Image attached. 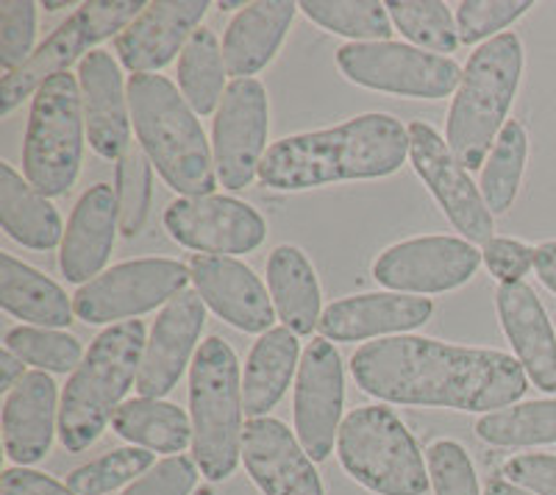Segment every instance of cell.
Listing matches in <instances>:
<instances>
[{
	"mask_svg": "<svg viewBox=\"0 0 556 495\" xmlns=\"http://www.w3.org/2000/svg\"><path fill=\"white\" fill-rule=\"evenodd\" d=\"M84 103L78 78L62 73L31 98L23 176L45 198H59L76 185L84 156Z\"/></svg>",
	"mask_w": 556,
	"mask_h": 495,
	"instance_id": "cell-8",
	"label": "cell"
},
{
	"mask_svg": "<svg viewBox=\"0 0 556 495\" xmlns=\"http://www.w3.org/2000/svg\"><path fill=\"white\" fill-rule=\"evenodd\" d=\"M112 429L114 434L146 452L181 454L192 443L190 415L159 398L123 401L112 418Z\"/></svg>",
	"mask_w": 556,
	"mask_h": 495,
	"instance_id": "cell-31",
	"label": "cell"
},
{
	"mask_svg": "<svg viewBox=\"0 0 556 495\" xmlns=\"http://www.w3.org/2000/svg\"><path fill=\"white\" fill-rule=\"evenodd\" d=\"M267 292L276 318L292 334L306 337L320 326V284L309 256L295 245H278L267 259Z\"/></svg>",
	"mask_w": 556,
	"mask_h": 495,
	"instance_id": "cell-27",
	"label": "cell"
},
{
	"mask_svg": "<svg viewBox=\"0 0 556 495\" xmlns=\"http://www.w3.org/2000/svg\"><path fill=\"white\" fill-rule=\"evenodd\" d=\"M0 223L14 242L31 251H51L64 240L56 206L7 162H0Z\"/></svg>",
	"mask_w": 556,
	"mask_h": 495,
	"instance_id": "cell-30",
	"label": "cell"
},
{
	"mask_svg": "<svg viewBox=\"0 0 556 495\" xmlns=\"http://www.w3.org/2000/svg\"><path fill=\"white\" fill-rule=\"evenodd\" d=\"M190 276L203 304L228 326L245 334H265L273 329L276 309L270 292L245 262L235 256L195 254L190 259Z\"/></svg>",
	"mask_w": 556,
	"mask_h": 495,
	"instance_id": "cell-19",
	"label": "cell"
},
{
	"mask_svg": "<svg viewBox=\"0 0 556 495\" xmlns=\"http://www.w3.org/2000/svg\"><path fill=\"white\" fill-rule=\"evenodd\" d=\"M534 270H538L540 281L556 295V240L534 248Z\"/></svg>",
	"mask_w": 556,
	"mask_h": 495,
	"instance_id": "cell-47",
	"label": "cell"
},
{
	"mask_svg": "<svg viewBox=\"0 0 556 495\" xmlns=\"http://www.w3.org/2000/svg\"><path fill=\"white\" fill-rule=\"evenodd\" d=\"M345 404V370L342 356L326 337L306 345L295 379V437L301 440L312 462H323L340 434Z\"/></svg>",
	"mask_w": 556,
	"mask_h": 495,
	"instance_id": "cell-16",
	"label": "cell"
},
{
	"mask_svg": "<svg viewBox=\"0 0 556 495\" xmlns=\"http://www.w3.org/2000/svg\"><path fill=\"white\" fill-rule=\"evenodd\" d=\"M203 326H206V304L195 290L178 292L176 299L159 312L142 363H139L137 384H134L139 398L162 401L176 390L187 365H192L190 359H195L192 354H198L195 345L201 340Z\"/></svg>",
	"mask_w": 556,
	"mask_h": 495,
	"instance_id": "cell-17",
	"label": "cell"
},
{
	"mask_svg": "<svg viewBox=\"0 0 556 495\" xmlns=\"http://www.w3.org/2000/svg\"><path fill=\"white\" fill-rule=\"evenodd\" d=\"M351 373L362 393L406 407L498 412L526 393V370L504 351L415 334L365 343L351 356Z\"/></svg>",
	"mask_w": 556,
	"mask_h": 495,
	"instance_id": "cell-1",
	"label": "cell"
},
{
	"mask_svg": "<svg viewBox=\"0 0 556 495\" xmlns=\"http://www.w3.org/2000/svg\"><path fill=\"white\" fill-rule=\"evenodd\" d=\"M206 0H156L114 37V53L128 73H156L184 53L206 17Z\"/></svg>",
	"mask_w": 556,
	"mask_h": 495,
	"instance_id": "cell-20",
	"label": "cell"
},
{
	"mask_svg": "<svg viewBox=\"0 0 556 495\" xmlns=\"http://www.w3.org/2000/svg\"><path fill=\"white\" fill-rule=\"evenodd\" d=\"M337 67L356 87L426 101L448 98L462 81L454 59L404 42H348L337 51Z\"/></svg>",
	"mask_w": 556,
	"mask_h": 495,
	"instance_id": "cell-10",
	"label": "cell"
},
{
	"mask_svg": "<svg viewBox=\"0 0 556 495\" xmlns=\"http://www.w3.org/2000/svg\"><path fill=\"white\" fill-rule=\"evenodd\" d=\"M481 259L479 248L459 237H415L381 251L374 262V279L401 295H434L468 284Z\"/></svg>",
	"mask_w": 556,
	"mask_h": 495,
	"instance_id": "cell-13",
	"label": "cell"
},
{
	"mask_svg": "<svg viewBox=\"0 0 556 495\" xmlns=\"http://www.w3.org/2000/svg\"><path fill=\"white\" fill-rule=\"evenodd\" d=\"M0 495H78L67 484L31 468H7L0 477Z\"/></svg>",
	"mask_w": 556,
	"mask_h": 495,
	"instance_id": "cell-46",
	"label": "cell"
},
{
	"mask_svg": "<svg viewBox=\"0 0 556 495\" xmlns=\"http://www.w3.org/2000/svg\"><path fill=\"white\" fill-rule=\"evenodd\" d=\"M23 376H26V363H23L20 356H14L9 348L0 351V390H3V393H12L14 384H17Z\"/></svg>",
	"mask_w": 556,
	"mask_h": 495,
	"instance_id": "cell-48",
	"label": "cell"
},
{
	"mask_svg": "<svg viewBox=\"0 0 556 495\" xmlns=\"http://www.w3.org/2000/svg\"><path fill=\"white\" fill-rule=\"evenodd\" d=\"M226 62L215 31L198 28L178 56V89L195 115H212L226 96Z\"/></svg>",
	"mask_w": 556,
	"mask_h": 495,
	"instance_id": "cell-32",
	"label": "cell"
},
{
	"mask_svg": "<svg viewBox=\"0 0 556 495\" xmlns=\"http://www.w3.org/2000/svg\"><path fill=\"white\" fill-rule=\"evenodd\" d=\"M3 348H9L23 363L45 370V373H70L84 359L78 337L56 329H39V326H17V329H12L7 334Z\"/></svg>",
	"mask_w": 556,
	"mask_h": 495,
	"instance_id": "cell-38",
	"label": "cell"
},
{
	"mask_svg": "<svg viewBox=\"0 0 556 495\" xmlns=\"http://www.w3.org/2000/svg\"><path fill=\"white\" fill-rule=\"evenodd\" d=\"M298 365H301L298 334L285 326L265 331L253 343L242 373V407L248 418H267V412L285 398Z\"/></svg>",
	"mask_w": 556,
	"mask_h": 495,
	"instance_id": "cell-28",
	"label": "cell"
},
{
	"mask_svg": "<svg viewBox=\"0 0 556 495\" xmlns=\"http://www.w3.org/2000/svg\"><path fill=\"white\" fill-rule=\"evenodd\" d=\"M192 281L190 267L178 259H134L109 267L106 274L78 287L73 295L76 318L103 326L146 315L156 306L170 304Z\"/></svg>",
	"mask_w": 556,
	"mask_h": 495,
	"instance_id": "cell-11",
	"label": "cell"
},
{
	"mask_svg": "<svg viewBox=\"0 0 556 495\" xmlns=\"http://www.w3.org/2000/svg\"><path fill=\"white\" fill-rule=\"evenodd\" d=\"M0 306L26 323L56 331L67 329L76 315L73 301L56 281L12 254H0Z\"/></svg>",
	"mask_w": 556,
	"mask_h": 495,
	"instance_id": "cell-29",
	"label": "cell"
},
{
	"mask_svg": "<svg viewBox=\"0 0 556 495\" xmlns=\"http://www.w3.org/2000/svg\"><path fill=\"white\" fill-rule=\"evenodd\" d=\"M117 231H121V217H117L114 187H89L73 206V215L64 229L62 251H59V267L64 279L81 287L98 279L112 256Z\"/></svg>",
	"mask_w": 556,
	"mask_h": 495,
	"instance_id": "cell-23",
	"label": "cell"
},
{
	"mask_svg": "<svg viewBox=\"0 0 556 495\" xmlns=\"http://www.w3.org/2000/svg\"><path fill=\"white\" fill-rule=\"evenodd\" d=\"M426 468L434 495H481L473 462L454 440H434L426 448Z\"/></svg>",
	"mask_w": 556,
	"mask_h": 495,
	"instance_id": "cell-42",
	"label": "cell"
},
{
	"mask_svg": "<svg viewBox=\"0 0 556 495\" xmlns=\"http://www.w3.org/2000/svg\"><path fill=\"white\" fill-rule=\"evenodd\" d=\"M114 192H117L121 234L131 240V237H137L139 231L146 229L153 198V165L139 142H131L126 148V153L117 160Z\"/></svg>",
	"mask_w": 556,
	"mask_h": 495,
	"instance_id": "cell-37",
	"label": "cell"
},
{
	"mask_svg": "<svg viewBox=\"0 0 556 495\" xmlns=\"http://www.w3.org/2000/svg\"><path fill=\"white\" fill-rule=\"evenodd\" d=\"M195 462L176 454V457L162 459L151 470H146L137 482L123 490V495H190L195 490Z\"/></svg>",
	"mask_w": 556,
	"mask_h": 495,
	"instance_id": "cell-43",
	"label": "cell"
},
{
	"mask_svg": "<svg viewBox=\"0 0 556 495\" xmlns=\"http://www.w3.org/2000/svg\"><path fill=\"white\" fill-rule=\"evenodd\" d=\"M298 14L292 0H260L248 3L223 34V62L228 76L251 78L276 59L278 48Z\"/></svg>",
	"mask_w": 556,
	"mask_h": 495,
	"instance_id": "cell-26",
	"label": "cell"
},
{
	"mask_svg": "<svg viewBox=\"0 0 556 495\" xmlns=\"http://www.w3.org/2000/svg\"><path fill=\"white\" fill-rule=\"evenodd\" d=\"M484 495H534L529 490L518 487V484L506 482V479H493V482H486Z\"/></svg>",
	"mask_w": 556,
	"mask_h": 495,
	"instance_id": "cell-49",
	"label": "cell"
},
{
	"mask_svg": "<svg viewBox=\"0 0 556 495\" xmlns=\"http://www.w3.org/2000/svg\"><path fill=\"white\" fill-rule=\"evenodd\" d=\"M523 76V45L513 31L476 48L462 71L459 89L448 112L451 153L465 170H481L493 151L498 134L504 131L506 115L518 96Z\"/></svg>",
	"mask_w": 556,
	"mask_h": 495,
	"instance_id": "cell-5",
	"label": "cell"
},
{
	"mask_svg": "<svg viewBox=\"0 0 556 495\" xmlns=\"http://www.w3.org/2000/svg\"><path fill=\"white\" fill-rule=\"evenodd\" d=\"M128 109L137 142L170 190L184 198L215 195V153L181 89L159 73L128 78Z\"/></svg>",
	"mask_w": 556,
	"mask_h": 495,
	"instance_id": "cell-3",
	"label": "cell"
},
{
	"mask_svg": "<svg viewBox=\"0 0 556 495\" xmlns=\"http://www.w3.org/2000/svg\"><path fill=\"white\" fill-rule=\"evenodd\" d=\"M434 315L431 299H412L401 292H365L334 301L323 312L320 334L334 343H362L381 334L420 329Z\"/></svg>",
	"mask_w": 556,
	"mask_h": 495,
	"instance_id": "cell-22",
	"label": "cell"
},
{
	"mask_svg": "<svg viewBox=\"0 0 556 495\" xmlns=\"http://www.w3.org/2000/svg\"><path fill=\"white\" fill-rule=\"evenodd\" d=\"M486 270L501 281V284H515L523 281V276L534 267V248H529L520 240H509V237H493L486 242L484 251Z\"/></svg>",
	"mask_w": 556,
	"mask_h": 495,
	"instance_id": "cell-44",
	"label": "cell"
},
{
	"mask_svg": "<svg viewBox=\"0 0 556 495\" xmlns=\"http://www.w3.org/2000/svg\"><path fill=\"white\" fill-rule=\"evenodd\" d=\"M153 454L137 445L114 448L96 462L81 465L67 477V487L78 495H106L128 482H137L146 470L153 468Z\"/></svg>",
	"mask_w": 556,
	"mask_h": 495,
	"instance_id": "cell-39",
	"label": "cell"
},
{
	"mask_svg": "<svg viewBox=\"0 0 556 495\" xmlns=\"http://www.w3.org/2000/svg\"><path fill=\"white\" fill-rule=\"evenodd\" d=\"M409 160L417 176L424 178V185L437 198L440 210L454 223V229L465 234V240L481 245L493 240V212L486 210L484 195L470 181L468 170L456 162L448 142L429 123L415 120L409 126Z\"/></svg>",
	"mask_w": 556,
	"mask_h": 495,
	"instance_id": "cell-14",
	"label": "cell"
},
{
	"mask_svg": "<svg viewBox=\"0 0 556 495\" xmlns=\"http://www.w3.org/2000/svg\"><path fill=\"white\" fill-rule=\"evenodd\" d=\"M409 156V128L370 112L323 131L292 134L267 148L260 181L270 190L301 192L337 181L384 178Z\"/></svg>",
	"mask_w": 556,
	"mask_h": 495,
	"instance_id": "cell-2",
	"label": "cell"
},
{
	"mask_svg": "<svg viewBox=\"0 0 556 495\" xmlns=\"http://www.w3.org/2000/svg\"><path fill=\"white\" fill-rule=\"evenodd\" d=\"M267 89L256 78H235L215 112L212 153H215L217 181L226 190L240 192L260 176L267 153L270 126Z\"/></svg>",
	"mask_w": 556,
	"mask_h": 495,
	"instance_id": "cell-12",
	"label": "cell"
},
{
	"mask_svg": "<svg viewBox=\"0 0 556 495\" xmlns=\"http://www.w3.org/2000/svg\"><path fill=\"white\" fill-rule=\"evenodd\" d=\"M248 3H242V0H220V3H217V9H223V12H231V9H245Z\"/></svg>",
	"mask_w": 556,
	"mask_h": 495,
	"instance_id": "cell-50",
	"label": "cell"
},
{
	"mask_svg": "<svg viewBox=\"0 0 556 495\" xmlns=\"http://www.w3.org/2000/svg\"><path fill=\"white\" fill-rule=\"evenodd\" d=\"M146 343L142 320L114 323L92 340L59 404V440L70 454L87 452L112 423L121 401L137 384Z\"/></svg>",
	"mask_w": 556,
	"mask_h": 495,
	"instance_id": "cell-4",
	"label": "cell"
},
{
	"mask_svg": "<svg viewBox=\"0 0 556 495\" xmlns=\"http://www.w3.org/2000/svg\"><path fill=\"white\" fill-rule=\"evenodd\" d=\"M495 309L526 376L543 393H556V334L538 292L526 281L501 284L495 292Z\"/></svg>",
	"mask_w": 556,
	"mask_h": 495,
	"instance_id": "cell-25",
	"label": "cell"
},
{
	"mask_svg": "<svg viewBox=\"0 0 556 495\" xmlns=\"http://www.w3.org/2000/svg\"><path fill=\"white\" fill-rule=\"evenodd\" d=\"M37 37V3L7 0L0 3V67L12 76L34 56Z\"/></svg>",
	"mask_w": 556,
	"mask_h": 495,
	"instance_id": "cell-40",
	"label": "cell"
},
{
	"mask_svg": "<svg viewBox=\"0 0 556 495\" xmlns=\"http://www.w3.org/2000/svg\"><path fill=\"white\" fill-rule=\"evenodd\" d=\"M59 432L56 381L45 370H31L3 401V448L17 468L42 462Z\"/></svg>",
	"mask_w": 556,
	"mask_h": 495,
	"instance_id": "cell-24",
	"label": "cell"
},
{
	"mask_svg": "<svg viewBox=\"0 0 556 495\" xmlns=\"http://www.w3.org/2000/svg\"><path fill=\"white\" fill-rule=\"evenodd\" d=\"M242 373L237 354L208 337L190 365L192 454L208 482H223L242 459Z\"/></svg>",
	"mask_w": 556,
	"mask_h": 495,
	"instance_id": "cell-6",
	"label": "cell"
},
{
	"mask_svg": "<svg viewBox=\"0 0 556 495\" xmlns=\"http://www.w3.org/2000/svg\"><path fill=\"white\" fill-rule=\"evenodd\" d=\"M476 434L498 448L556 443V401H526L484 415L476 423Z\"/></svg>",
	"mask_w": 556,
	"mask_h": 495,
	"instance_id": "cell-34",
	"label": "cell"
},
{
	"mask_svg": "<svg viewBox=\"0 0 556 495\" xmlns=\"http://www.w3.org/2000/svg\"><path fill=\"white\" fill-rule=\"evenodd\" d=\"M165 229L178 245L212 256L251 254L267 237L265 217L228 195L176 198L165 210Z\"/></svg>",
	"mask_w": 556,
	"mask_h": 495,
	"instance_id": "cell-15",
	"label": "cell"
},
{
	"mask_svg": "<svg viewBox=\"0 0 556 495\" xmlns=\"http://www.w3.org/2000/svg\"><path fill=\"white\" fill-rule=\"evenodd\" d=\"M506 482L518 484L534 495H556V457L554 454H523L504 462Z\"/></svg>",
	"mask_w": 556,
	"mask_h": 495,
	"instance_id": "cell-45",
	"label": "cell"
},
{
	"mask_svg": "<svg viewBox=\"0 0 556 495\" xmlns=\"http://www.w3.org/2000/svg\"><path fill=\"white\" fill-rule=\"evenodd\" d=\"M148 3L142 0H89L64 20L62 26L39 45L34 56L28 59L12 76H3L0 84V117H9L26 98L37 96L42 84L53 76L67 73V67L81 53H92L98 42L117 37L126 26H131L139 14L146 12Z\"/></svg>",
	"mask_w": 556,
	"mask_h": 495,
	"instance_id": "cell-9",
	"label": "cell"
},
{
	"mask_svg": "<svg viewBox=\"0 0 556 495\" xmlns=\"http://www.w3.org/2000/svg\"><path fill=\"white\" fill-rule=\"evenodd\" d=\"M70 3H64V0H56V3H53V0H45L42 3V9H48V12H59V9H67Z\"/></svg>",
	"mask_w": 556,
	"mask_h": 495,
	"instance_id": "cell-51",
	"label": "cell"
},
{
	"mask_svg": "<svg viewBox=\"0 0 556 495\" xmlns=\"http://www.w3.org/2000/svg\"><path fill=\"white\" fill-rule=\"evenodd\" d=\"M531 9V3L526 0H462L456 7V31H459V42L476 45L481 39H495L498 31H504L506 26H513L515 20L523 17Z\"/></svg>",
	"mask_w": 556,
	"mask_h": 495,
	"instance_id": "cell-41",
	"label": "cell"
},
{
	"mask_svg": "<svg viewBox=\"0 0 556 495\" xmlns=\"http://www.w3.org/2000/svg\"><path fill=\"white\" fill-rule=\"evenodd\" d=\"M526 156H529V137L518 120H509L498 134L493 151L481 167V195L486 210L493 215H504L513 210L523 181Z\"/></svg>",
	"mask_w": 556,
	"mask_h": 495,
	"instance_id": "cell-33",
	"label": "cell"
},
{
	"mask_svg": "<svg viewBox=\"0 0 556 495\" xmlns=\"http://www.w3.org/2000/svg\"><path fill=\"white\" fill-rule=\"evenodd\" d=\"M337 457L351 479L379 495H426L431 479L404 420L387 407H359L337 434Z\"/></svg>",
	"mask_w": 556,
	"mask_h": 495,
	"instance_id": "cell-7",
	"label": "cell"
},
{
	"mask_svg": "<svg viewBox=\"0 0 556 495\" xmlns=\"http://www.w3.org/2000/svg\"><path fill=\"white\" fill-rule=\"evenodd\" d=\"M78 87L89 145L103 160H121L131 145L128 84H123L121 64L106 51L87 53L78 64Z\"/></svg>",
	"mask_w": 556,
	"mask_h": 495,
	"instance_id": "cell-21",
	"label": "cell"
},
{
	"mask_svg": "<svg viewBox=\"0 0 556 495\" xmlns=\"http://www.w3.org/2000/svg\"><path fill=\"white\" fill-rule=\"evenodd\" d=\"M242 462L262 495H326L320 473L301 440L270 415L245 423Z\"/></svg>",
	"mask_w": 556,
	"mask_h": 495,
	"instance_id": "cell-18",
	"label": "cell"
},
{
	"mask_svg": "<svg viewBox=\"0 0 556 495\" xmlns=\"http://www.w3.org/2000/svg\"><path fill=\"white\" fill-rule=\"evenodd\" d=\"M298 9L315 23L337 37L351 42H390L392 20L387 3L376 0H304Z\"/></svg>",
	"mask_w": 556,
	"mask_h": 495,
	"instance_id": "cell-35",
	"label": "cell"
},
{
	"mask_svg": "<svg viewBox=\"0 0 556 495\" xmlns=\"http://www.w3.org/2000/svg\"><path fill=\"white\" fill-rule=\"evenodd\" d=\"M392 23L404 34L409 42L420 51H431L437 56L454 53L459 48V31H456V17L445 3L437 0H424V3H412V0H390L387 3Z\"/></svg>",
	"mask_w": 556,
	"mask_h": 495,
	"instance_id": "cell-36",
	"label": "cell"
}]
</instances>
